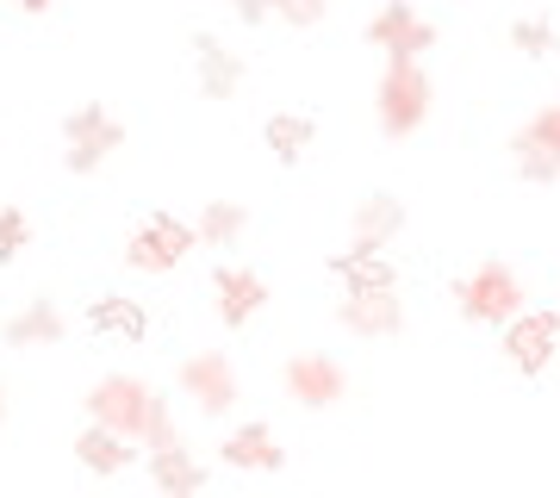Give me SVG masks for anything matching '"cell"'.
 I'll use <instances>...</instances> for the list:
<instances>
[{
  "instance_id": "1",
  "label": "cell",
  "mask_w": 560,
  "mask_h": 498,
  "mask_svg": "<svg viewBox=\"0 0 560 498\" xmlns=\"http://www.w3.org/2000/svg\"><path fill=\"white\" fill-rule=\"evenodd\" d=\"M88 418L106 424V430H119V437H131V442H150V449L180 442L168 398H162L150 380H138V374H106L101 386L88 393Z\"/></svg>"
},
{
  "instance_id": "2",
  "label": "cell",
  "mask_w": 560,
  "mask_h": 498,
  "mask_svg": "<svg viewBox=\"0 0 560 498\" xmlns=\"http://www.w3.org/2000/svg\"><path fill=\"white\" fill-rule=\"evenodd\" d=\"M430 113V81H423L418 57H386L381 76V131L386 138H411Z\"/></svg>"
},
{
  "instance_id": "3",
  "label": "cell",
  "mask_w": 560,
  "mask_h": 498,
  "mask_svg": "<svg viewBox=\"0 0 560 498\" xmlns=\"http://www.w3.org/2000/svg\"><path fill=\"white\" fill-rule=\"evenodd\" d=\"M200 243V231L187 219H175V212H150V219L131 231V243H125V262L138 268V275H168V268H180V256Z\"/></svg>"
},
{
  "instance_id": "4",
  "label": "cell",
  "mask_w": 560,
  "mask_h": 498,
  "mask_svg": "<svg viewBox=\"0 0 560 498\" xmlns=\"http://www.w3.org/2000/svg\"><path fill=\"white\" fill-rule=\"evenodd\" d=\"M455 299L474 324H504V319L523 312V280H517V268H504V262H480V268L455 287Z\"/></svg>"
},
{
  "instance_id": "5",
  "label": "cell",
  "mask_w": 560,
  "mask_h": 498,
  "mask_svg": "<svg viewBox=\"0 0 560 498\" xmlns=\"http://www.w3.org/2000/svg\"><path fill=\"white\" fill-rule=\"evenodd\" d=\"M119 143H125V125L113 119L106 106H81V113H69V125H62V162H69V175H94Z\"/></svg>"
},
{
  "instance_id": "6",
  "label": "cell",
  "mask_w": 560,
  "mask_h": 498,
  "mask_svg": "<svg viewBox=\"0 0 560 498\" xmlns=\"http://www.w3.org/2000/svg\"><path fill=\"white\" fill-rule=\"evenodd\" d=\"M560 349V312H517L504 319V356L517 374H548V361Z\"/></svg>"
},
{
  "instance_id": "7",
  "label": "cell",
  "mask_w": 560,
  "mask_h": 498,
  "mask_svg": "<svg viewBox=\"0 0 560 498\" xmlns=\"http://www.w3.org/2000/svg\"><path fill=\"white\" fill-rule=\"evenodd\" d=\"M342 331L355 337H399L405 331V305H399V287H349V299L337 305Z\"/></svg>"
},
{
  "instance_id": "8",
  "label": "cell",
  "mask_w": 560,
  "mask_h": 498,
  "mask_svg": "<svg viewBox=\"0 0 560 498\" xmlns=\"http://www.w3.org/2000/svg\"><path fill=\"white\" fill-rule=\"evenodd\" d=\"M180 393L200 405L206 418H219L237 405V368L219 356V349H206V356H187L180 361Z\"/></svg>"
},
{
  "instance_id": "9",
  "label": "cell",
  "mask_w": 560,
  "mask_h": 498,
  "mask_svg": "<svg viewBox=\"0 0 560 498\" xmlns=\"http://www.w3.org/2000/svg\"><path fill=\"white\" fill-rule=\"evenodd\" d=\"M368 44H381L386 57H423V50L436 44V25L423 20L418 7H405V0H386L381 13L368 20Z\"/></svg>"
},
{
  "instance_id": "10",
  "label": "cell",
  "mask_w": 560,
  "mask_h": 498,
  "mask_svg": "<svg viewBox=\"0 0 560 498\" xmlns=\"http://www.w3.org/2000/svg\"><path fill=\"white\" fill-rule=\"evenodd\" d=\"M287 393L300 398L305 412H324V405H337L349 393V374L330 356H293L287 361Z\"/></svg>"
},
{
  "instance_id": "11",
  "label": "cell",
  "mask_w": 560,
  "mask_h": 498,
  "mask_svg": "<svg viewBox=\"0 0 560 498\" xmlns=\"http://www.w3.org/2000/svg\"><path fill=\"white\" fill-rule=\"evenodd\" d=\"M212 293H219V319L231 324V331H243V324L268 305V280H261L256 268H219V275H212Z\"/></svg>"
},
{
  "instance_id": "12",
  "label": "cell",
  "mask_w": 560,
  "mask_h": 498,
  "mask_svg": "<svg viewBox=\"0 0 560 498\" xmlns=\"http://www.w3.org/2000/svg\"><path fill=\"white\" fill-rule=\"evenodd\" d=\"M75 461L88 467V474L113 479V474H125V467L138 461V449H131V437H119V430H106V424H88V430L75 437Z\"/></svg>"
},
{
  "instance_id": "13",
  "label": "cell",
  "mask_w": 560,
  "mask_h": 498,
  "mask_svg": "<svg viewBox=\"0 0 560 498\" xmlns=\"http://www.w3.org/2000/svg\"><path fill=\"white\" fill-rule=\"evenodd\" d=\"M224 467H256V474H280L287 467V455H280V442L268 424H243V430H231L224 437Z\"/></svg>"
},
{
  "instance_id": "14",
  "label": "cell",
  "mask_w": 560,
  "mask_h": 498,
  "mask_svg": "<svg viewBox=\"0 0 560 498\" xmlns=\"http://www.w3.org/2000/svg\"><path fill=\"white\" fill-rule=\"evenodd\" d=\"M150 479H156L162 493H175V498H187V493H200L206 486V467L180 442H162V449H150Z\"/></svg>"
},
{
  "instance_id": "15",
  "label": "cell",
  "mask_w": 560,
  "mask_h": 498,
  "mask_svg": "<svg viewBox=\"0 0 560 498\" xmlns=\"http://www.w3.org/2000/svg\"><path fill=\"white\" fill-rule=\"evenodd\" d=\"M62 337V312L57 299H32V305H20L13 319H7V343L13 349H44V343Z\"/></svg>"
},
{
  "instance_id": "16",
  "label": "cell",
  "mask_w": 560,
  "mask_h": 498,
  "mask_svg": "<svg viewBox=\"0 0 560 498\" xmlns=\"http://www.w3.org/2000/svg\"><path fill=\"white\" fill-rule=\"evenodd\" d=\"M405 231V206L393 194H368L355 206V243H368V250H386V243Z\"/></svg>"
},
{
  "instance_id": "17",
  "label": "cell",
  "mask_w": 560,
  "mask_h": 498,
  "mask_svg": "<svg viewBox=\"0 0 560 498\" xmlns=\"http://www.w3.org/2000/svg\"><path fill=\"white\" fill-rule=\"evenodd\" d=\"M194 50H200V88H206V100H231V94H237L243 62L231 57L212 32H200V44H194Z\"/></svg>"
},
{
  "instance_id": "18",
  "label": "cell",
  "mask_w": 560,
  "mask_h": 498,
  "mask_svg": "<svg viewBox=\"0 0 560 498\" xmlns=\"http://www.w3.org/2000/svg\"><path fill=\"white\" fill-rule=\"evenodd\" d=\"M88 324H94V331H106V337H125V343L150 337V319H143V305H138V299H119V293L94 299V305H88Z\"/></svg>"
},
{
  "instance_id": "19",
  "label": "cell",
  "mask_w": 560,
  "mask_h": 498,
  "mask_svg": "<svg viewBox=\"0 0 560 498\" xmlns=\"http://www.w3.org/2000/svg\"><path fill=\"white\" fill-rule=\"evenodd\" d=\"M349 287H399V275H393V262L381 256V250H368V243H355L349 256H337L330 262Z\"/></svg>"
},
{
  "instance_id": "20",
  "label": "cell",
  "mask_w": 560,
  "mask_h": 498,
  "mask_svg": "<svg viewBox=\"0 0 560 498\" xmlns=\"http://www.w3.org/2000/svg\"><path fill=\"white\" fill-rule=\"evenodd\" d=\"M312 138H318V125L305 119V113H275V119H268V150H275L280 162H300L305 150H312Z\"/></svg>"
},
{
  "instance_id": "21",
  "label": "cell",
  "mask_w": 560,
  "mask_h": 498,
  "mask_svg": "<svg viewBox=\"0 0 560 498\" xmlns=\"http://www.w3.org/2000/svg\"><path fill=\"white\" fill-rule=\"evenodd\" d=\"M243 231H249V212L231 206V199H219V206H206L200 212V243H212V250H231Z\"/></svg>"
},
{
  "instance_id": "22",
  "label": "cell",
  "mask_w": 560,
  "mask_h": 498,
  "mask_svg": "<svg viewBox=\"0 0 560 498\" xmlns=\"http://www.w3.org/2000/svg\"><path fill=\"white\" fill-rule=\"evenodd\" d=\"M511 162H517L523 181H555V175H560V162L548 157V150L529 138V131H517V138H511Z\"/></svg>"
},
{
  "instance_id": "23",
  "label": "cell",
  "mask_w": 560,
  "mask_h": 498,
  "mask_svg": "<svg viewBox=\"0 0 560 498\" xmlns=\"http://www.w3.org/2000/svg\"><path fill=\"white\" fill-rule=\"evenodd\" d=\"M25 243H32V224H25V212H20V206H0V268L20 256Z\"/></svg>"
},
{
  "instance_id": "24",
  "label": "cell",
  "mask_w": 560,
  "mask_h": 498,
  "mask_svg": "<svg viewBox=\"0 0 560 498\" xmlns=\"http://www.w3.org/2000/svg\"><path fill=\"white\" fill-rule=\"evenodd\" d=\"M511 44H517L523 57H548V50H555V25L548 20H517L511 25Z\"/></svg>"
},
{
  "instance_id": "25",
  "label": "cell",
  "mask_w": 560,
  "mask_h": 498,
  "mask_svg": "<svg viewBox=\"0 0 560 498\" xmlns=\"http://www.w3.org/2000/svg\"><path fill=\"white\" fill-rule=\"evenodd\" d=\"M523 131H529V138H536L541 150H548V157L560 162V100H555V106H541V113H536L529 125H523Z\"/></svg>"
},
{
  "instance_id": "26",
  "label": "cell",
  "mask_w": 560,
  "mask_h": 498,
  "mask_svg": "<svg viewBox=\"0 0 560 498\" xmlns=\"http://www.w3.org/2000/svg\"><path fill=\"white\" fill-rule=\"evenodd\" d=\"M287 25H318L324 20V0H268Z\"/></svg>"
},
{
  "instance_id": "27",
  "label": "cell",
  "mask_w": 560,
  "mask_h": 498,
  "mask_svg": "<svg viewBox=\"0 0 560 498\" xmlns=\"http://www.w3.org/2000/svg\"><path fill=\"white\" fill-rule=\"evenodd\" d=\"M231 13H237L243 25H256V20H268L275 7H268V0H231Z\"/></svg>"
},
{
  "instance_id": "28",
  "label": "cell",
  "mask_w": 560,
  "mask_h": 498,
  "mask_svg": "<svg viewBox=\"0 0 560 498\" xmlns=\"http://www.w3.org/2000/svg\"><path fill=\"white\" fill-rule=\"evenodd\" d=\"M20 13H44V7H57V0H13Z\"/></svg>"
},
{
  "instance_id": "29",
  "label": "cell",
  "mask_w": 560,
  "mask_h": 498,
  "mask_svg": "<svg viewBox=\"0 0 560 498\" xmlns=\"http://www.w3.org/2000/svg\"><path fill=\"white\" fill-rule=\"evenodd\" d=\"M0 424H7V393H0Z\"/></svg>"
}]
</instances>
